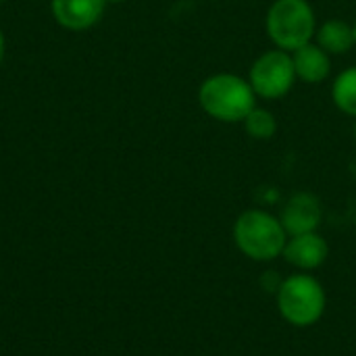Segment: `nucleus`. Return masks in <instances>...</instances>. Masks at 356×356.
Masks as SVG:
<instances>
[{
    "mask_svg": "<svg viewBox=\"0 0 356 356\" xmlns=\"http://www.w3.org/2000/svg\"><path fill=\"white\" fill-rule=\"evenodd\" d=\"M198 104L219 123H242L257 106V94L246 77L236 73H215L200 83Z\"/></svg>",
    "mask_w": 356,
    "mask_h": 356,
    "instance_id": "f257e3e1",
    "label": "nucleus"
},
{
    "mask_svg": "<svg viewBox=\"0 0 356 356\" xmlns=\"http://www.w3.org/2000/svg\"><path fill=\"white\" fill-rule=\"evenodd\" d=\"M232 238L236 248L254 263H269L282 257L288 234L280 221L269 211L248 209L234 221Z\"/></svg>",
    "mask_w": 356,
    "mask_h": 356,
    "instance_id": "f03ea898",
    "label": "nucleus"
},
{
    "mask_svg": "<svg viewBox=\"0 0 356 356\" xmlns=\"http://www.w3.org/2000/svg\"><path fill=\"white\" fill-rule=\"evenodd\" d=\"M317 15L309 0H273L265 15V33L273 48L294 52L315 40Z\"/></svg>",
    "mask_w": 356,
    "mask_h": 356,
    "instance_id": "7ed1b4c3",
    "label": "nucleus"
},
{
    "mask_svg": "<svg viewBox=\"0 0 356 356\" xmlns=\"http://www.w3.org/2000/svg\"><path fill=\"white\" fill-rule=\"evenodd\" d=\"M275 300L282 319L298 330L319 323L327 307V296L321 282L302 271L282 280L275 290Z\"/></svg>",
    "mask_w": 356,
    "mask_h": 356,
    "instance_id": "20e7f679",
    "label": "nucleus"
},
{
    "mask_svg": "<svg viewBox=\"0 0 356 356\" xmlns=\"http://www.w3.org/2000/svg\"><path fill=\"white\" fill-rule=\"evenodd\" d=\"M248 83L252 86L257 98L263 100H280L294 88L296 71L292 54L280 48L265 50L254 58L248 71Z\"/></svg>",
    "mask_w": 356,
    "mask_h": 356,
    "instance_id": "39448f33",
    "label": "nucleus"
},
{
    "mask_svg": "<svg viewBox=\"0 0 356 356\" xmlns=\"http://www.w3.org/2000/svg\"><path fill=\"white\" fill-rule=\"evenodd\" d=\"M280 221H282L288 238L298 236V234L319 232L321 221H323L321 200L311 192H296L286 200Z\"/></svg>",
    "mask_w": 356,
    "mask_h": 356,
    "instance_id": "423d86ee",
    "label": "nucleus"
},
{
    "mask_svg": "<svg viewBox=\"0 0 356 356\" xmlns=\"http://www.w3.org/2000/svg\"><path fill=\"white\" fill-rule=\"evenodd\" d=\"M327 257H330V246L319 232L290 236L282 252V259L302 273H311L319 269L327 261Z\"/></svg>",
    "mask_w": 356,
    "mask_h": 356,
    "instance_id": "0eeeda50",
    "label": "nucleus"
},
{
    "mask_svg": "<svg viewBox=\"0 0 356 356\" xmlns=\"http://www.w3.org/2000/svg\"><path fill=\"white\" fill-rule=\"evenodd\" d=\"M104 6V0H52V15L60 27L83 31L100 21Z\"/></svg>",
    "mask_w": 356,
    "mask_h": 356,
    "instance_id": "6e6552de",
    "label": "nucleus"
},
{
    "mask_svg": "<svg viewBox=\"0 0 356 356\" xmlns=\"http://www.w3.org/2000/svg\"><path fill=\"white\" fill-rule=\"evenodd\" d=\"M292 60H294V71H296V79L317 86L323 83L330 73H332V56L317 46L315 42H309L305 46H300L298 50L290 52Z\"/></svg>",
    "mask_w": 356,
    "mask_h": 356,
    "instance_id": "1a4fd4ad",
    "label": "nucleus"
},
{
    "mask_svg": "<svg viewBox=\"0 0 356 356\" xmlns=\"http://www.w3.org/2000/svg\"><path fill=\"white\" fill-rule=\"evenodd\" d=\"M330 56L346 54L355 48V27L344 19H327L317 25L315 40Z\"/></svg>",
    "mask_w": 356,
    "mask_h": 356,
    "instance_id": "9d476101",
    "label": "nucleus"
},
{
    "mask_svg": "<svg viewBox=\"0 0 356 356\" xmlns=\"http://www.w3.org/2000/svg\"><path fill=\"white\" fill-rule=\"evenodd\" d=\"M332 100L338 111L356 119V67L340 71L332 83Z\"/></svg>",
    "mask_w": 356,
    "mask_h": 356,
    "instance_id": "9b49d317",
    "label": "nucleus"
},
{
    "mask_svg": "<svg viewBox=\"0 0 356 356\" xmlns=\"http://www.w3.org/2000/svg\"><path fill=\"white\" fill-rule=\"evenodd\" d=\"M242 125H244V131L252 140H271L277 134V119H275V115L269 108L259 106V104L246 115Z\"/></svg>",
    "mask_w": 356,
    "mask_h": 356,
    "instance_id": "f8f14e48",
    "label": "nucleus"
},
{
    "mask_svg": "<svg viewBox=\"0 0 356 356\" xmlns=\"http://www.w3.org/2000/svg\"><path fill=\"white\" fill-rule=\"evenodd\" d=\"M4 52H6V42H4V33H2V29H0V65H2V60H4Z\"/></svg>",
    "mask_w": 356,
    "mask_h": 356,
    "instance_id": "ddd939ff",
    "label": "nucleus"
},
{
    "mask_svg": "<svg viewBox=\"0 0 356 356\" xmlns=\"http://www.w3.org/2000/svg\"><path fill=\"white\" fill-rule=\"evenodd\" d=\"M106 4H111V2H125V0H104Z\"/></svg>",
    "mask_w": 356,
    "mask_h": 356,
    "instance_id": "4468645a",
    "label": "nucleus"
},
{
    "mask_svg": "<svg viewBox=\"0 0 356 356\" xmlns=\"http://www.w3.org/2000/svg\"><path fill=\"white\" fill-rule=\"evenodd\" d=\"M353 27H355V44H356V21L353 23Z\"/></svg>",
    "mask_w": 356,
    "mask_h": 356,
    "instance_id": "2eb2a0df",
    "label": "nucleus"
},
{
    "mask_svg": "<svg viewBox=\"0 0 356 356\" xmlns=\"http://www.w3.org/2000/svg\"><path fill=\"white\" fill-rule=\"evenodd\" d=\"M355 140H356V119H355Z\"/></svg>",
    "mask_w": 356,
    "mask_h": 356,
    "instance_id": "dca6fc26",
    "label": "nucleus"
},
{
    "mask_svg": "<svg viewBox=\"0 0 356 356\" xmlns=\"http://www.w3.org/2000/svg\"><path fill=\"white\" fill-rule=\"evenodd\" d=\"M0 2H4V0H0Z\"/></svg>",
    "mask_w": 356,
    "mask_h": 356,
    "instance_id": "f3484780",
    "label": "nucleus"
}]
</instances>
